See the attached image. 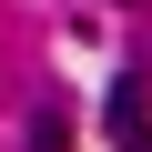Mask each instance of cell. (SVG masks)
<instances>
[{"instance_id":"cell-1","label":"cell","mask_w":152,"mask_h":152,"mask_svg":"<svg viewBox=\"0 0 152 152\" xmlns=\"http://www.w3.org/2000/svg\"><path fill=\"white\" fill-rule=\"evenodd\" d=\"M102 132H112L122 152H152V91H142V71H122V81H112V102H102Z\"/></svg>"},{"instance_id":"cell-2","label":"cell","mask_w":152,"mask_h":152,"mask_svg":"<svg viewBox=\"0 0 152 152\" xmlns=\"http://www.w3.org/2000/svg\"><path fill=\"white\" fill-rule=\"evenodd\" d=\"M31 152H71V122H61V112H41V122H31Z\"/></svg>"}]
</instances>
